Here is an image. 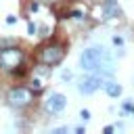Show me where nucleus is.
<instances>
[{
    "mask_svg": "<svg viewBox=\"0 0 134 134\" xmlns=\"http://www.w3.org/2000/svg\"><path fill=\"white\" fill-rule=\"evenodd\" d=\"M63 54H65V50H63L61 46H46V48H42L40 59H42V63H46V65H57V63L63 59Z\"/></svg>",
    "mask_w": 134,
    "mask_h": 134,
    "instance_id": "obj_6",
    "label": "nucleus"
},
{
    "mask_svg": "<svg viewBox=\"0 0 134 134\" xmlns=\"http://www.w3.org/2000/svg\"><path fill=\"white\" fill-rule=\"evenodd\" d=\"M105 8H107V13H109V15L119 13V8L115 6V0H105Z\"/></svg>",
    "mask_w": 134,
    "mask_h": 134,
    "instance_id": "obj_8",
    "label": "nucleus"
},
{
    "mask_svg": "<svg viewBox=\"0 0 134 134\" xmlns=\"http://www.w3.org/2000/svg\"><path fill=\"white\" fill-rule=\"evenodd\" d=\"M8 103L13 105V107H25V105H29L31 103V90H27V88H13L10 92H8Z\"/></svg>",
    "mask_w": 134,
    "mask_h": 134,
    "instance_id": "obj_5",
    "label": "nucleus"
},
{
    "mask_svg": "<svg viewBox=\"0 0 134 134\" xmlns=\"http://www.w3.org/2000/svg\"><path fill=\"white\" fill-rule=\"evenodd\" d=\"M113 44H115V46H121V44H124V40H121L119 36H115V38H113Z\"/></svg>",
    "mask_w": 134,
    "mask_h": 134,
    "instance_id": "obj_13",
    "label": "nucleus"
},
{
    "mask_svg": "<svg viewBox=\"0 0 134 134\" xmlns=\"http://www.w3.org/2000/svg\"><path fill=\"white\" fill-rule=\"evenodd\" d=\"M100 86H105L103 84V75L98 73H90V75H86V77H82L80 80V84H77V90L82 92V94H92V92H96Z\"/></svg>",
    "mask_w": 134,
    "mask_h": 134,
    "instance_id": "obj_3",
    "label": "nucleus"
},
{
    "mask_svg": "<svg viewBox=\"0 0 134 134\" xmlns=\"http://www.w3.org/2000/svg\"><path fill=\"white\" fill-rule=\"evenodd\" d=\"M21 63V50L19 48H2L0 50V65L4 69H15Z\"/></svg>",
    "mask_w": 134,
    "mask_h": 134,
    "instance_id": "obj_4",
    "label": "nucleus"
},
{
    "mask_svg": "<svg viewBox=\"0 0 134 134\" xmlns=\"http://www.w3.org/2000/svg\"><path fill=\"white\" fill-rule=\"evenodd\" d=\"M80 67L84 71H96L100 75H111L113 73V57L103 46H90V48L82 50Z\"/></svg>",
    "mask_w": 134,
    "mask_h": 134,
    "instance_id": "obj_1",
    "label": "nucleus"
},
{
    "mask_svg": "<svg viewBox=\"0 0 134 134\" xmlns=\"http://www.w3.org/2000/svg\"><path fill=\"white\" fill-rule=\"evenodd\" d=\"M80 117H82L84 121H86V119H90V111H86V109H82V111H80Z\"/></svg>",
    "mask_w": 134,
    "mask_h": 134,
    "instance_id": "obj_10",
    "label": "nucleus"
},
{
    "mask_svg": "<svg viewBox=\"0 0 134 134\" xmlns=\"http://www.w3.org/2000/svg\"><path fill=\"white\" fill-rule=\"evenodd\" d=\"M65 107H67V96L61 94V92H50V94L46 96V100H44V109H46L50 115L63 113Z\"/></svg>",
    "mask_w": 134,
    "mask_h": 134,
    "instance_id": "obj_2",
    "label": "nucleus"
},
{
    "mask_svg": "<svg viewBox=\"0 0 134 134\" xmlns=\"http://www.w3.org/2000/svg\"><path fill=\"white\" fill-rule=\"evenodd\" d=\"M27 31L34 36V34H36V25H34V23H27Z\"/></svg>",
    "mask_w": 134,
    "mask_h": 134,
    "instance_id": "obj_12",
    "label": "nucleus"
},
{
    "mask_svg": "<svg viewBox=\"0 0 134 134\" xmlns=\"http://www.w3.org/2000/svg\"><path fill=\"white\" fill-rule=\"evenodd\" d=\"M124 109H126L128 113H134V105H132V103H124Z\"/></svg>",
    "mask_w": 134,
    "mask_h": 134,
    "instance_id": "obj_11",
    "label": "nucleus"
},
{
    "mask_svg": "<svg viewBox=\"0 0 134 134\" xmlns=\"http://www.w3.org/2000/svg\"><path fill=\"white\" fill-rule=\"evenodd\" d=\"M31 86H34V90H40V88H42V82H40V80H34Z\"/></svg>",
    "mask_w": 134,
    "mask_h": 134,
    "instance_id": "obj_14",
    "label": "nucleus"
},
{
    "mask_svg": "<svg viewBox=\"0 0 134 134\" xmlns=\"http://www.w3.org/2000/svg\"><path fill=\"white\" fill-rule=\"evenodd\" d=\"M61 80H63V82H69V80H73V73H71L69 69H65V71L61 73Z\"/></svg>",
    "mask_w": 134,
    "mask_h": 134,
    "instance_id": "obj_9",
    "label": "nucleus"
},
{
    "mask_svg": "<svg viewBox=\"0 0 134 134\" xmlns=\"http://www.w3.org/2000/svg\"><path fill=\"white\" fill-rule=\"evenodd\" d=\"M105 90H107V94L113 96V98L121 94V86H119L117 82H107V84H105Z\"/></svg>",
    "mask_w": 134,
    "mask_h": 134,
    "instance_id": "obj_7",
    "label": "nucleus"
}]
</instances>
